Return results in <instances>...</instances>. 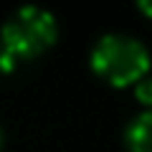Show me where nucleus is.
<instances>
[{
    "instance_id": "obj_1",
    "label": "nucleus",
    "mask_w": 152,
    "mask_h": 152,
    "mask_svg": "<svg viewBox=\"0 0 152 152\" xmlns=\"http://www.w3.org/2000/svg\"><path fill=\"white\" fill-rule=\"evenodd\" d=\"M58 38L53 13L28 5L18 8L0 31V69H10L15 61H31L51 48Z\"/></svg>"
},
{
    "instance_id": "obj_2",
    "label": "nucleus",
    "mask_w": 152,
    "mask_h": 152,
    "mask_svg": "<svg viewBox=\"0 0 152 152\" xmlns=\"http://www.w3.org/2000/svg\"><path fill=\"white\" fill-rule=\"evenodd\" d=\"M91 69L112 86H129L150 71V51L140 38L127 33H107L91 48Z\"/></svg>"
},
{
    "instance_id": "obj_3",
    "label": "nucleus",
    "mask_w": 152,
    "mask_h": 152,
    "mask_svg": "<svg viewBox=\"0 0 152 152\" xmlns=\"http://www.w3.org/2000/svg\"><path fill=\"white\" fill-rule=\"evenodd\" d=\"M124 142L129 152H152V109H145L124 129Z\"/></svg>"
},
{
    "instance_id": "obj_4",
    "label": "nucleus",
    "mask_w": 152,
    "mask_h": 152,
    "mask_svg": "<svg viewBox=\"0 0 152 152\" xmlns=\"http://www.w3.org/2000/svg\"><path fill=\"white\" fill-rule=\"evenodd\" d=\"M134 96L145 109H152V76L150 74L134 84Z\"/></svg>"
},
{
    "instance_id": "obj_5",
    "label": "nucleus",
    "mask_w": 152,
    "mask_h": 152,
    "mask_svg": "<svg viewBox=\"0 0 152 152\" xmlns=\"http://www.w3.org/2000/svg\"><path fill=\"white\" fill-rule=\"evenodd\" d=\"M137 8H140V13H142V15L152 18V0H142V3H140Z\"/></svg>"
},
{
    "instance_id": "obj_6",
    "label": "nucleus",
    "mask_w": 152,
    "mask_h": 152,
    "mask_svg": "<svg viewBox=\"0 0 152 152\" xmlns=\"http://www.w3.org/2000/svg\"><path fill=\"white\" fill-rule=\"evenodd\" d=\"M3 145H5V132H3V127H0V150H3Z\"/></svg>"
}]
</instances>
